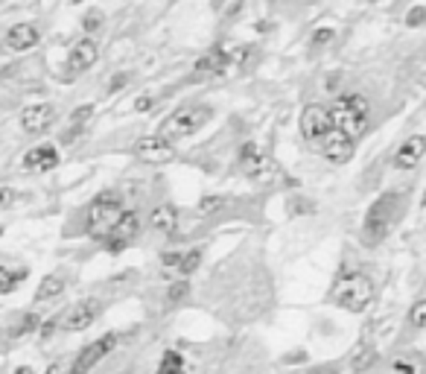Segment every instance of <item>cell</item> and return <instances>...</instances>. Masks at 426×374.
I'll return each mask as SVG.
<instances>
[{
  "label": "cell",
  "mask_w": 426,
  "mask_h": 374,
  "mask_svg": "<svg viewBox=\"0 0 426 374\" xmlns=\"http://www.w3.org/2000/svg\"><path fill=\"white\" fill-rule=\"evenodd\" d=\"M330 120L333 126L348 135L350 141H357L368 132V120H371V105L362 94H342L336 96V103L330 105Z\"/></svg>",
  "instance_id": "obj_1"
},
{
  "label": "cell",
  "mask_w": 426,
  "mask_h": 374,
  "mask_svg": "<svg viewBox=\"0 0 426 374\" xmlns=\"http://www.w3.org/2000/svg\"><path fill=\"white\" fill-rule=\"evenodd\" d=\"M397 216H400V196H397V193H382V196L368 207V214H365V226H362L365 243L377 246V243L386 240L389 231L397 223Z\"/></svg>",
  "instance_id": "obj_2"
},
{
  "label": "cell",
  "mask_w": 426,
  "mask_h": 374,
  "mask_svg": "<svg viewBox=\"0 0 426 374\" xmlns=\"http://www.w3.org/2000/svg\"><path fill=\"white\" fill-rule=\"evenodd\" d=\"M333 301L348 313H362L374 301V284L362 272H345L333 287Z\"/></svg>",
  "instance_id": "obj_3"
},
{
  "label": "cell",
  "mask_w": 426,
  "mask_h": 374,
  "mask_svg": "<svg viewBox=\"0 0 426 374\" xmlns=\"http://www.w3.org/2000/svg\"><path fill=\"white\" fill-rule=\"evenodd\" d=\"M126 214V207L120 202L117 193H99V196L91 202L88 207V219H85V226H88V234L94 240H105L111 228H114Z\"/></svg>",
  "instance_id": "obj_4"
},
{
  "label": "cell",
  "mask_w": 426,
  "mask_h": 374,
  "mask_svg": "<svg viewBox=\"0 0 426 374\" xmlns=\"http://www.w3.org/2000/svg\"><path fill=\"white\" fill-rule=\"evenodd\" d=\"M210 117H213V112H210L207 105H181L178 112H173V114H169V117L161 123L158 135L164 137V141L176 144V141H181V137L196 135Z\"/></svg>",
  "instance_id": "obj_5"
},
{
  "label": "cell",
  "mask_w": 426,
  "mask_h": 374,
  "mask_svg": "<svg viewBox=\"0 0 426 374\" xmlns=\"http://www.w3.org/2000/svg\"><path fill=\"white\" fill-rule=\"evenodd\" d=\"M114 348H117V334H105V337L94 339L91 345H85V348L79 351V357L74 359V366H70L67 374H91Z\"/></svg>",
  "instance_id": "obj_6"
},
{
  "label": "cell",
  "mask_w": 426,
  "mask_h": 374,
  "mask_svg": "<svg viewBox=\"0 0 426 374\" xmlns=\"http://www.w3.org/2000/svg\"><path fill=\"white\" fill-rule=\"evenodd\" d=\"M239 167L251 182H272L275 178V164L266 152H260L257 144H246L239 149Z\"/></svg>",
  "instance_id": "obj_7"
},
{
  "label": "cell",
  "mask_w": 426,
  "mask_h": 374,
  "mask_svg": "<svg viewBox=\"0 0 426 374\" xmlns=\"http://www.w3.org/2000/svg\"><path fill=\"white\" fill-rule=\"evenodd\" d=\"M312 146H316L330 164H348V161L353 158V141H350L348 135L339 132L336 126H333L327 135H324V137H318V141L312 144Z\"/></svg>",
  "instance_id": "obj_8"
},
{
  "label": "cell",
  "mask_w": 426,
  "mask_h": 374,
  "mask_svg": "<svg viewBox=\"0 0 426 374\" xmlns=\"http://www.w3.org/2000/svg\"><path fill=\"white\" fill-rule=\"evenodd\" d=\"M135 155L146 164H167L176 158V146L164 141L161 135H144L135 141Z\"/></svg>",
  "instance_id": "obj_9"
},
{
  "label": "cell",
  "mask_w": 426,
  "mask_h": 374,
  "mask_svg": "<svg viewBox=\"0 0 426 374\" xmlns=\"http://www.w3.org/2000/svg\"><path fill=\"white\" fill-rule=\"evenodd\" d=\"M333 129V120H330V108L327 105H318L312 103L301 112V132L309 144H316L318 137H324Z\"/></svg>",
  "instance_id": "obj_10"
},
{
  "label": "cell",
  "mask_w": 426,
  "mask_h": 374,
  "mask_svg": "<svg viewBox=\"0 0 426 374\" xmlns=\"http://www.w3.org/2000/svg\"><path fill=\"white\" fill-rule=\"evenodd\" d=\"M99 307H103V304H99L96 298H82V301H76L74 307L65 313L62 328L70 330V334H79V330L91 328L96 322V316H99Z\"/></svg>",
  "instance_id": "obj_11"
},
{
  "label": "cell",
  "mask_w": 426,
  "mask_h": 374,
  "mask_svg": "<svg viewBox=\"0 0 426 374\" xmlns=\"http://www.w3.org/2000/svg\"><path fill=\"white\" fill-rule=\"evenodd\" d=\"M137 228H140V219H137V214L135 211H126L123 214V219L120 223L111 228V234L103 240L105 243V248L108 252H123L126 246H132L135 243V237H137Z\"/></svg>",
  "instance_id": "obj_12"
},
{
  "label": "cell",
  "mask_w": 426,
  "mask_h": 374,
  "mask_svg": "<svg viewBox=\"0 0 426 374\" xmlns=\"http://www.w3.org/2000/svg\"><path fill=\"white\" fill-rule=\"evenodd\" d=\"M239 59H243V53H231L228 47H216V50L205 53V56L196 62V74L198 76H219Z\"/></svg>",
  "instance_id": "obj_13"
},
{
  "label": "cell",
  "mask_w": 426,
  "mask_h": 374,
  "mask_svg": "<svg viewBox=\"0 0 426 374\" xmlns=\"http://www.w3.org/2000/svg\"><path fill=\"white\" fill-rule=\"evenodd\" d=\"M56 123V108L47 103H35V105H26L21 112V126L24 132L30 135H41L44 129H50Z\"/></svg>",
  "instance_id": "obj_14"
},
{
  "label": "cell",
  "mask_w": 426,
  "mask_h": 374,
  "mask_svg": "<svg viewBox=\"0 0 426 374\" xmlns=\"http://www.w3.org/2000/svg\"><path fill=\"white\" fill-rule=\"evenodd\" d=\"M96 59H99L96 41L94 38H79L76 44L70 47V53H67V71L70 74H82V71H88Z\"/></svg>",
  "instance_id": "obj_15"
},
{
  "label": "cell",
  "mask_w": 426,
  "mask_h": 374,
  "mask_svg": "<svg viewBox=\"0 0 426 374\" xmlns=\"http://www.w3.org/2000/svg\"><path fill=\"white\" fill-rule=\"evenodd\" d=\"M423 155H426V137L423 135H411L400 144V149H397L394 167L397 170H415L418 164L423 161Z\"/></svg>",
  "instance_id": "obj_16"
},
{
  "label": "cell",
  "mask_w": 426,
  "mask_h": 374,
  "mask_svg": "<svg viewBox=\"0 0 426 374\" xmlns=\"http://www.w3.org/2000/svg\"><path fill=\"white\" fill-rule=\"evenodd\" d=\"M56 164H59V152H56V146H50V144L33 146L24 155V170H30V173H47V170L56 167Z\"/></svg>",
  "instance_id": "obj_17"
},
{
  "label": "cell",
  "mask_w": 426,
  "mask_h": 374,
  "mask_svg": "<svg viewBox=\"0 0 426 374\" xmlns=\"http://www.w3.org/2000/svg\"><path fill=\"white\" fill-rule=\"evenodd\" d=\"M38 30L33 24H15L12 30L6 33V47L12 53H26V50H33L38 44Z\"/></svg>",
  "instance_id": "obj_18"
},
{
  "label": "cell",
  "mask_w": 426,
  "mask_h": 374,
  "mask_svg": "<svg viewBox=\"0 0 426 374\" xmlns=\"http://www.w3.org/2000/svg\"><path fill=\"white\" fill-rule=\"evenodd\" d=\"M149 228L158 234H173L178 228V207L176 205H158L149 214Z\"/></svg>",
  "instance_id": "obj_19"
},
{
  "label": "cell",
  "mask_w": 426,
  "mask_h": 374,
  "mask_svg": "<svg viewBox=\"0 0 426 374\" xmlns=\"http://www.w3.org/2000/svg\"><path fill=\"white\" fill-rule=\"evenodd\" d=\"M65 287H67V281L62 278V275H47V278L41 281L38 289H35V304L50 301V298H59L65 293Z\"/></svg>",
  "instance_id": "obj_20"
},
{
  "label": "cell",
  "mask_w": 426,
  "mask_h": 374,
  "mask_svg": "<svg viewBox=\"0 0 426 374\" xmlns=\"http://www.w3.org/2000/svg\"><path fill=\"white\" fill-rule=\"evenodd\" d=\"M386 374H426V366H423V359H420V357L409 354V357H397L394 363L389 366Z\"/></svg>",
  "instance_id": "obj_21"
},
{
  "label": "cell",
  "mask_w": 426,
  "mask_h": 374,
  "mask_svg": "<svg viewBox=\"0 0 426 374\" xmlns=\"http://www.w3.org/2000/svg\"><path fill=\"white\" fill-rule=\"evenodd\" d=\"M26 278V269H12V266H0V296H9L21 287Z\"/></svg>",
  "instance_id": "obj_22"
},
{
  "label": "cell",
  "mask_w": 426,
  "mask_h": 374,
  "mask_svg": "<svg viewBox=\"0 0 426 374\" xmlns=\"http://www.w3.org/2000/svg\"><path fill=\"white\" fill-rule=\"evenodd\" d=\"M155 374H187V371H184L181 354L178 351H164L161 366H158V371H155Z\"/></svg>",
  "instance_id": "obj_23"
},
{
  "label": "cell",
  "mask_w": 426,
  "mask_h": 374,
  "mask_svg": "<svg viewBox=\"0 0 426 374\" xmlns=\"http://www.w3.org/2000/svg\"><path fill=\"white\" fill-rule=\"evenodd\" d=\"M198 263H202V252H198V248H193V252H184L181 263H178V272L181 275H193L198 269Z\"/></svg>",
  "instance_id": "obj_24"
},
{
  "label": "cell",
  "mask_w": 426,
  "mask_h": 374,
  "mask_svg": "<svg viewBox=\"0 0 426 374\" xmlns=\"http://www.w3.org/2000/svg\"><path fill=\"white\" fill-rule=\"evenodd\" d=\"M377 359V351L374 348H359L357 354H353V359H350V366H353V371H365L368 366H371Z\"/></svg>",
  "instance_id": "obj_25"
},
{
  "label": "cell",
  "mask_w": 426,
  "mask_h": 374,
  "mask_svg": "<svg viewBox=\"0 0 426 374\" xmlns=\"http://www.w3.org/2000/svg\"><path fill=\"white\" fill-rule=\"evenodd\" d=\"M35 328H41V318H38L35 313H26L21 322H18V328L12 330V337H26V334H33Z\"/></svg>",
  "instance_id": "obj_26"
},
{
  "label": "cell",
  "mask_w": 426,
  "mask_h": 374,
  "mask_svg": "<svg viewBox=\"0 0 426 374\" xmlns=\"http://www.w3.org/2000/svg\"><path fill=\"white\" fill-rule=\"evenodd\" d=\"M409 325L411 328H426V298H420L415 307L409 310Z\"/></svg>",
  "instance_id": "obj_27"
},
{
  "label": "cell",
  "mask_w": 426,
  "mask_h": 374,
  "mask_svg": "<svg viewBox=\"0 0 426 374\" xmlns=\"http://www.w3.org/2000/svg\"><path fill=\"white\" fill-rule=\"evenodd\" d=\"M91 114H94V105H82V108H76V112H74V117H70V123H74L76 129H82L85 123H88V117H91Z\"/></svg>",
  "instance_id": "obj_28"
},
{
  "label": "cell",
  "mask_w": 426,
  "mask_h": 374,
  "mask_svg": "<svg viewBox=\"0 0 426 374\" xmlns=\"http://www.w3.org/2000/svg\"><path fill=\"white\" fill-rule=\"evenodd\" d=\"M82 26H85V33H96L99 26H103V15H99V12H91V15H85Z\"/></svg>",
  "instance_id": "obj_29"
},
{
  "label": "cell",
  "mask_w": 426,
  "mask_h": 374,
  "mask_svg": "<svg viewBox=\"0 0 426 374\" xmlns=\"http://www.w3.org/2000/svg\"><path fill=\"white\" fill-rule=\"evenodd\" d=\"M167 296H169V301H173V304H178L184 296H187V284H184V281H176L173 287H169Z\"/></svg>",
  "instance_id": "obj_30"
},
{
  "label": "cell",
  "mask_w": 426,
  "mask_h": 374,
  "mask_svg": "<svg viewBox=\"0 0 426 374\" xmlns=\"http://www.w3.org/2000/svg\"><path fill=\"white\" fill-rule=\"evenodd\" d=\"M420 21H426V9H423V6H415V9H411L409 15H406V24H409V26H420Z\"/></svg>",
  "instance_id": "obj_31"
},
{
  "label": "cell",
  "mask_w": 426,
  "mask_h": 374,
  "mask_svg": "<svg viewBox=\"0 0 426 374\" xmlns=\"http://www.w3.org/2000/svg\"><path fill=\"white\" fill-rule=\"evenodd\" d=\"M333 35H336V33H333V30H327V26H324V30H316V33H312V47L327 44V41H330Z\"/></svg>",
  "instance_id": "obj_32"
},
{
  "label": "cell",
  "mask_w": 426,
  "mask_h": 374,
  "mask_svg": "<svg viewBox=\"0 0 426 374\" xmlns=\"http://www.w3.org/2000/svg\"><path fill=\"white\" fill-rule=\"evenodd\" d=\"M12 202H15V193H12L9 187H0V207H9Z\"/></svg>",
  "instance_id": "obj_33"
},
{
  "label": "cell",
  "mask_w": 426,
  "mask_h": 374,
  "mask_svg": "<svg viewBox=\"0 0 426 374\" xmlns=\"http://www.w3.org/2000/svg\"><path fill=\"white\" fill-rule=\"evenodd\" d=\"M67 371H70V368L62 363V359H56V363H50V366H47V371H44V374H67Z\"/></svg>",
  "instance_id": "obj_34"
},
{
  "label": "cell",
  "mask_w": 426,
  "mask_h": 374,
  "mask_svg": "<svg viewBox=\"0 0 426 374\" xmlns=\"http://www.w3.org/2000/svg\"><path fill=\"white\" fill-rule=\"evenodd\" d=\"M219 205H222L219 199H205V202H202V214H213Z\"/></svg>",
  "instance_id": "obj_35"
},
{
  "label": "cell",
  "mask_w": 426,
  "mask_h": 374,
  "mask_svg": "<svg viewBox=\"0 0 426 374\" xmlns=\"http://www.w3.org/2000/svg\"><path fill=\"white\" fill-rule=\"evenodd\" d=\"M152 103H155L152 96H140V100L135 103V108H137V112H146V108H152Z\"/></svg>",
  "instance_id": "obj_36"
},
{
  "label": "cell",
  "mask_w": 426,
  "mask_h": 374,
  "mask_svg": "<svg viewBox=\"0 0 426 374\" xmlns=\"http://www.w3.org/2000/svg\"><path fill=\"white\" fill-rule=\"evenodd\" d=\"M309 374H339V368H333V366H321V368H312Z\"/></svg>",
  "instance_id": "obj_37"
},
{
  "label": "cell",
  "mask_w": 426,
  "mask_h": 374,
  "mask_svg": "<svg viewBox=\"0 0 426 374\" xmlns=\"http://www.w3.org/2000/svg\"><path fill=\"white\" fill-rule=\"evenodd\" d=\"M53 328H56V322H47V325H41V337L47 339V337L53 334Z\"/></svg>",
  "instance_id": "obj_38"
},
{
  "label": "cell",
  "mask_w": 426,
  "mask_h": 374,
  "mask_svg": "<svg viewBox=\"0 0 426 374\" xmlns=\"http://www.w3.org/2000/svg\"><path fill=\"white\" fill-rule=\"evenodd\" d=\"M12 374H35V368H33V366H18Z\"/></svg>",
  "instance_id": "obj_39"
}]
</instances>
